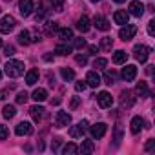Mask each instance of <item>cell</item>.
Returning a JSON list of instances; mask_svg holds the SVG:
<instances>
[{"label":"cell","mask_w":155,"mask_h":155,"mask_svg":"<svg viewBox=\"0 0 155 155\" xmlns=\"http://www.w3.org/2000/svg\"><path fill=\"white\" fill-rule=\"evenodd\" d=\"M6 75L11 77V79H17V77L24 75V62H20V60H8Z\"/></svg>","instance_id":"6da1fadb"},{"label":"cell","mask_w":155,"mask_h":155,"mask_svg":"<svg viewBox=\"0 0 155 155\" xmlns=\"http://www.w3.org/2000/svg\"><path fill=\"white\" fill-rule=\"evenodd\" d=\"M133 57H135L140 64H144V62L148 60V57H150V48H148V46H142V44H137V46L133 48Z\"/></svg>","instance_id":"7a4b0ae2"},{"label":"cell","mask_w":155,"mask_h":155,"mask_svg":"<svg viewBox=\"0 0 155 155\" xmlns=\"http://www.w3.org/2000/svg\"><path fill=\"white\" fill-rule=\"evenodd\" d=\"M135 33H137V28H135V26L124 24V26L120 28V31H119V37H120V40L128 42V40H131V38L135 37Z\"/></svg>","instance_id":"3957f363"},{"label":"cell","mask_w":155,"mask_h":155,"mask_svg":"<svg viewBox=\"0 0 155 155\" xmlns=\"http://www.w3.org/2000/svg\"><path fill=\"white\" fill-rule=\"evenodd\" d=\"M15 28V18L11 15H6L0 18V33H9Z\"/></svg>","instance_id":"277c9868"},{"label":"cell","mask_w":155,"mask_h":155,"mask_svg":"<svg viewBox=\"0 0 155 155\" xmlns=\"http://www.w3.org/2000/svg\"><path fill=\"white\" fill-rule=\"evenodd\" d=\"M106 130H108V126H106L104 122H97V124H93V126L90 128V133H91L93 139H102V137L106 135Z\"/></svg>","instance_id":"5b68a950"},{"label":"cell","mask_w":155,"mask_h":155,"mask_svg":"<svg viewBox=\"0 0 155 155\" xmlns=\"http://www.w3.org/2000/svg\"><path fill=\"white\" fill-rule=\"evenodd\" d=\"M122 79L126 81V82H131L135 77H137V66H133V64H128V66H124L122 68Z\"/></svg>","instance_id":"8992f818"},{"label":"cell","mask_w":155,"mask_h":155,"mask_svg":"<svg viewBox=\"0 0 155 155\" xmlns=\"http://www.w3.org/2000/svg\"><path fill=\"white\" fill-rule=\"evenodd\" d=\"M69 122H71V117H69L66 111H57V117H55V128H66Z\"/></svg>","instance_id":"52a82bcc"},{"label":"cell","mask_w":155,"mask_h":155,"mask_svg":"<svg viewBox=\"0 0 155 155\" xmlns=\"http://www.w3.org/2000/svg\"><path fill=\"white\" fill-rule=\"evenodd\" d=\"M97 102H99L101 108H110V106L113 104V97H111L108 91H101V93L97 95Z\"/></svg>","instance_id":"ba28073f"},{"label":"cell","mask_w":155,"mask_h":155,"mask_svg":"<svg viewBox=\"0 0 155 155\" xmlns=\"http://www.w3.org/2000/svg\"><path fill=\"white\" fill-rule=\"evenodd\" d=\"M133 104H135V97H133V93L128 91V90L122 91V93H120V106H122V108H131Z\"/></svg>","instance_id":"9c48e42d"},{"label":"cell","mask_w":155,"mask_h":155,"mask_svg":"<svg viewBox=\"0 0 155 155\" xmlns=\"http://www.w3.org/2000/svg\"><path fill=\"white\" fill-rule=\"evenodd\" d=\"M15 133L17 135H31L33 133V126L29 124V122H26V120H22V122H18L17 124V128H15Z\"/></svg>","instance_id":"30bf717a"},{"label":"cell","mask_w":155,"mask_h":155,"mask_svg":"<svg viewBox=\"0 0 155 155\" xmlns=\"http://www.w3.org/2000/svg\"><path fill=\"white\" fill-rule=\"evenodd\" d=\"M18 9L22 17H29L33 11V0H20L18 2Z\"/></svg>","instance_id":"8fae6325"},{"label":"cell","mask_w":155,"mask_h":155,"mask_svg":"<svg viewBox=\"0 0 155 155\" xmlns=\"http://www.w3.org/2000/svg\"><path fill=\"white\" fill-rule=\"evenodd\" d=\"M142 13H144V6L139 2V0L130 2V15H133V17H142Z\"/></svg>","instance_id":"7c38bea8"},{"label":"cell","mask_w":155,"mask_h":155,"mask_svg":"<svg viewBox=\"0 0 155 155\" xmlns=\"http://www.w3.org/2000/svg\"><path fill=\"white\" fill-rule=\"evenodd\" d=\"M86 84H88L90 88H97V86L101 84V77L97 75V71H90V73L86 75Z\"/></svg>","instance_id":"4fadbf2b"},{"label":"cell","mask_w":155,"mask_h":155,"mask_svg":"<svg viewBox=\"0 0 155 155\" xmlns=\"http://www.w3.org/2000/svg\"><path fill=\"white\" fill-rule=\"evenodd\" d=\"M29 113H31V117H33L35 122H40V120L44 119V115H46V110H44L42 106H33V108L29 110Z\"/></svg>","instance_id":"5bb4252c"},{"label":"cell","mask_w":155,"mask_h":155,"mask_svg":"<svg viewBox=\"0 0 155 155\" xmlns=\"http://www.w3.org/2000/svg\"><path fill=\"white\" fill-rule=\"evenodd\" d=\"M93 26H95L99 31H108V29H110V22H108L104 17H95V18H93Z\"/></svg>","instance_id":"9a60e30c"},{"label":"cell","mask_w":155,"mask_h":155,"mask_svg":"<svg viewBox=\"0 0 155 155\" xmlns=\"http://www.w3.org/2000/svg\"><path fill=\"white\" fill-rule=\"evenodd\" d=\"M38 82V69H29L26 73V84L28 86H35Z\"/></svg>","instance_id":"2e32d148"},{"label":"cell","mask_w":155,"mask_h":155,"mask_svg":"<svg viewBox=\"0 0 155 155\" xmlns=\"http://www.w3.org/2000/svg\"><path fill=\"white\" fill-rule=\"evenodd\" d=\"M128 18H130V13H126V11H115V15H113L115 24H120V26L128 24Z\"/></svg>","instance_id":"e0dca14e"},{"label":"cell","mask_w":155,"mask_h":155,"mask_svg":"<svg viewBox=\"0 0 155 155\" xmlns=\"http://www.w3.org/2000/svg\"><path fill=\"white\" fill-rule=\"evenodd\" d=\"M135 93H137V95H140V97H151V91L148 90V84H146V82H142V81L137 84Z\"/></svg>","instance_id":"ac0fdd59"},{"label":"cell","mask_w":155,"mask_h":155,"mask_svg":"<svg viewBox=\"0 0 155 155\" xmlns=\"http://www.w3.org/2000/svg\"><path fill=\"white\" fill-rule=\"evenodd\" d=\"M77 29H81L82 33H86V31H90V18L86 17V15H82L79 20H77Z\"/></svg>","instance_id":"d6986e66"},{"label":"cell","mask_w":155,"mask_h":155,"mask_svg":"<svg viewBox=\"0 0 155 155\" xmlns=\"http://www.w3.org/2000/svg\"><path fill=\"white\" fill-rule=\"evenodd\" d=\"M126 60H128V53H126V51L117 49V51L113 53V62H115V64H126Z\"/></svg>","instance_id":"ffe728a7"},{"label":"cell","mask_w":155,"mask_h":155,"mask_svg":"<svg viewBox=\"0 0 155 155\" xmlns=\"http://www.w3.org/2000/svg\"><path fill=\"white\" fill-rule=\"evenodd\" d=\"M57 33H58V38H60L62 42H68V40L73 38V31H71L69 28H62V29H58Z\"/></svg>","instance_id":"44dd1931"},{"label":"cell","mask_w":155,"mask_h":155,"mask_svg":"<svg viewBox=\"0 0 155 155\" xmlns=\"http://www.w3.org/2000/svg\"><path fill=\"white\" fill-rule=\"evenodd\" d=\"M31 99H33V101H37V102H42V101H46V99H48V91H46L44 88H38V90H35V91H33Z\"/></svg>","instance_id":"7402d4cb"},{"label":"cell","mask_w":155,"mask_h":155,"mask_svg":"<svg viewBox=\"0 0 155 155\" xmlns=\"http://www.w3.org/2000/svg\"><path fill=\"white\" fill-rule=\"evenodd\" d=\"M130 126H131V128H130V130H131V133H139V131H140V128L144 126V120H142L140 117H133Z\"/></svg>","instance_id":"603a6c76"},{"label":"cell","mask_w":155,"mask_h":155,"mask_svg":"<svg viewBox=\"0 0 155 155\" xmlns=\"http://www.w3.org/2000/svg\"><path fill=\"white\" fill-rule=\"evenodd\" d=\"M18 44H22V46H29L31 44V37H29V31L28 29H22L18 33Z\"/></svg>","instance_id":"cb8c5ba5"},{"label":"cell","mask_w":155,"mask_h":155,"mask_svg":"<svg viewBox=\"0 0 155 155\" xmlns=\"http://www.w3.org/2000/svg\"><path fill=\"white\" fill-rule=\"evenodd\" d=\"M60 75H62V79H64L66 82H71V81L75 79V71L69 69V68H60Z\"/></svg>","instance_id":"d4e9b609"},{"label":"cell","mask_w":155,"mask_h":155,"mask_svg":"<svg viewBox=\"0 0 155 155\" xmlns=\"http://www.w3.org/2000/svg\"><path fill=\"white\" fill-rule=\"evenodd\" d=\"M93 150H95L93 140H82V144L79 148V151H82V153H93Z\"/></svg>","instance_id":"484cf974"},{"label":"cell","mask_w":155,"mask_h":155,"mask_svg":"<svg viewBox=\"0 0 155 155\" xmlns=\"http://www.w3.org/2000/svg\"><path fill=\"white\" fill-rule=\"evenodd\" d=\"M2 115H4L6 119H13V117L17 115V110H15V106H11V104H6V106H4V110H2Z\"/></svg>","instance_id":"4316f807"},{"label":"cell","mask_w":155,"mask_h":155,"mask_svg":"<svg viewBox=\"0 0 155 155\" xmlns=\"http://www.w3.org/2000/svg\"><path fill=\"white\" fill-rule=\"evenodd\" d=\"M120 140H122V128L117 124V126H115V130H113V146H119V144H120Z\"/></svg>","instance_id":"83f0119b"},{"label":"cell","mask_w":155,"mask_h":155,"mask_svg":"<svg viewBox=\"0 0 155 155\" xmlns=\"http://www.w3.org/2000/svg\"><path fill=\"white\" fill-rule=\"evenodd\" d=\"M62 153H64V155H73V153H79V146L73 144V142H68V144L64 146Z\"/></svg>","instance_id":"f1b7e54d"},{"label":"cell","mask_w":155,"mask_h":155,"mask_svg":"<svg viewBox=\"0 0 155 155\" xmlns=\"http://www.w3.org/2000/svg\"><path fill=\"white\" fill-rule=\"evenodd\" d=\"M111 48H113V40H111V37H104V38H101V49H104V51H111Z\"/></svg>","instance_id":"f546056e"},{"label":"cell","mask_w":155,"mask_h":155,"mask_svg":"<svg viewBox=\"0 0 155 155\" xmlns=\"http://www.w3.org/2000/svg\"><path fill=\"white\" fill-rule=\"evenodd\" d=\"M55 53H58V55H69V53H71V46H68V44H58V46L55 48Z\"/></svg>","instance_id":"4dcf8cb0"},{"label":"cell","mask_w":155,"mask_h":155,"mask_svg":"<svg viewBox=\"0 0 155 155\" xmlns=\"http://www.w3.org/2000/svg\"><path fill=\"white\" fill-rule=\"evenodd\" d=\"M104 81H106V84H115V81H117V73L115 71H106L104 73Z\"/></svg>","instance_id":"1f68e13d"},{"label":"cell","mask_w":155,"mask_h":155,"mask_svg":"<svg viewBox=\"0 0 155 155\" xmlns=\"http://www.w3.org/2000/svg\"><path fill=\"white\" fill-rule=\"evenodd\" d=\"M82 133H84V128H81L79 124H77V126H73V128L69 130V135H71L73 139H77V137H82Z\"/></svg>","instance_id":"d6a6232c"},{"label":"cell","mask_w":155,"mask_h":155,"mask_svg":"<svg viewBox=\"0 0 155 155\" xmlns=\"http://www.w3.org/2000/svg\"><path fill=\"white\" fill-rule=\"evenodd\" d=\"M57 31H58V24H57V22H48V24H46V33H48V35L57 33Z\"/></svg>","instance_id":"836d02e7"},{"label":"cell","mask_w":155,"mask_h":155,"mask_svg":"<svg viewBox=\"0 0 155 155\" xmlns=\"http://www.w3.org/2000/svg\"><path fill=\"white\" fill-rule=\"evenodd\" d=\"M51 8L55 11H62L64 9V0H51Z\"/></svg>","instance_id":"e575fe53"},{"label":"cell","mask_w":155,"mask_h":155,"mask_svg":"<svg viewBox=\"0 0 155 155\" xmlns=\"http://www.w3.org/2000/svg\"><path fill=\"white\" fill-rule=\"evenodd\" d=\"M28 97H29V95H28L26 91H20V93L17 95V104H26V102H28Z\"/></svg>","instance_id":"d590c367"},{"label":"cell","mask_w":155,"mask_h":155,"mask_svg":"<svg viewBox=\"0 0 155 155\" xmlns=\"http://www.w3.org/2000/svg\"><path fill=\"white\" fill-rule=\"evenodd\" d=\"M106 64H108V60H106V58H95V62H93V68L101 69V68H104Z\"/></svg>","instance_id":"8d00e7d4"},{"label":"cell","mask_w":155,"mask_h":155,"mask_svg":"<svg viewBox=\"0 0 155 155\" xmlns=\"http://www.w3.org/2000/svg\"><path fill=\"white\" fill-rule=\"evenodd\" d=\"M8 135H9L8 128H6L4 124H0V140H6V139H8Z\"/></svg>","instance_id":"74e56055"},{"label":"cell","mask_w":155,"mask_h":155,"mask_svg":"<svg viewBox=\"0 0 155 155\" xmlns=\"http://www.w3.org/2000/svg\"><path fill=\"white\" fill-rule=\"evenodd\" d=\"M148 35L150 37H155V20H150L148 22Z\"/></svg>","instance_id":"f35d334b"},{"label":"cell","mask_w":155,"mask_h":155,"mask_svg":"<svg viewBox=\"0 0 155 155\" xmlns=\"http://www.w3.org/2000/svg\"><path fill=\"white\" fill-rule=\"evenodd\" d=\"M4 55H6V57H13V55H15V46H9V44H8V46L4 48Z\"/></svg>","instance_id":"ab89813d"},{"label":"cell","mask_w":155,"mask_h":155,"mask_svg":"<svg viewBox=\"0 0 155 155\" xmlns=\"http://www.w3.org/2000/svg\"><path fill=\"white\" fill-rule=\"evenodd\" d=\"M144 150H146V151H153V150H155V139H148Z\"/></svg>","instance_id":"60d3db41"},{"label":"cell","mask_w":155,"mask_h":155,"mask_svg":"<svg viewBox=\"0 0 155 155\" xmlns=\"http://www.w3.org/2000/svg\"><path fill=\"white\" fill-rule=\"evenodd\" d=\"M86 86H88V84H86V81H79V82L75 84V90L81 93V91H84V90H86Z\"/></svg>","instance_id":"b9f144b4"},{"label":"cell","mask_w":155,"mask_h":155,"mask_svg":"<svg viewBox=\"0 0 155 155\" xmlns=\"http://www.w3.org/2000/svg\"><path fill=\"white\" fill-rule=\"evenodd\" d=\"M75 60H77V64H81V66H86V64H88V58H86L84 55H77Z\"/></svg>","instance_id":"7bdbcfd3"},{"label":"cell","mask_w":155,"mask_h":155,"mask_svg":"<svg viewBox=\"0 0 155 155\" xmlns=\"http://www.w3.org/2000/svg\"><path fill=\"white\" fill-rule=\"evenodd\" d=\"M81 104V99L79 97H73L71 99V102H69V110H77V106Z\"/></svg>","instance_id":"ee69618b"},{"label":"cell","mask_w":155,"mask_h":155,"mask_svg":"<svg viewBox=\"0 0 155 155\" xmlns=\"http://www.w3.org/2000/svg\"><path fill=\"white\" fill-rule=\"evenodd\" d=\"M84 46H86V40L84 38H75V48L77 49H82Z\"/></svg>","instance_id":"f6af8a7d"},{"label":"cell","mask_w":155,"mask_h":155,"mask_svg":"<svg viewBox=\"0 0 155 155\" xmlns=\"http://www.w3.org/2000/svg\"><path fill=\"white\" fill-rule=\"evenodd\" d=\"M88 51H90V55H97V53H99V48H97V46H90Z\"/></svg>","instance_id":"bcb514c9"},{"label":"cell","mask_w":155,"mask_h":155,"mask_svg":"<svg viewBox=\"0 0 155 155\" xmlns=\"http://www.w3.org/2000/svg\"><path fill=\"white\" fill-rule=\"evenodd\" d=\"M58 144H60V140H58V139H55V142L51 144V150H53V151H57V148H58Z\"/></svg>","instance_id":"7dc6e473"},{"label":"cell","mask_w":155,"mask_h":155,"mask_svg":"<svg viewBox=\"0 0 155 155\" xmlns=\"http://www.w3.org/2000/svg\"><path fill=\"white\" fill-rule=\"evenodd\" d=\"M44 60H46V62H51V60H53V55H51V53L44 55Z\"/></svg>","instance_id":"c3c4849f"},{"label":"cell","mask_w":155,"mask_h":155,"mask_svg":"<svg viewBox=\"0 0 155 155\" xmlns=\"http://www.w3.org/2000/svg\"><path fill=\"white\" fill-rule=\"evenodd\" d=\"M79 126H81V128H84V130H86V128H88V120H81V122H79Z\"/></svg>","instance_id":"681fc988"},{"label":"cell","mask_w":155,"mask_h":155,"mask_svg":"<svg viewBox=\"0 0 155 155\" xmlns=\"http://www.w3.org/2000/svg\"><path fill=\"white\" fill-rule=\"evenodd\" d=\"M6 97H8V93H6V91H0V101H4Z\"/></svg>","instance_id":"f907efd6"},{"label":"cell","mask_w":155,"mask_h":155,"mask_svg":"<svg viewBox=\"0 0 155 155\" xmlns=\"http://www.w3.org/2000/svg\"><path fill=\"white\" fill-rule=\"evenodd\" d=\"M115 2H117V4H122V2H126V0H115Z\"/></svg>","instance_id":"816d5d0a"},{"label":"cell","mask_w":155,"mask_h":155,"mask_svg":"<svg viewBox=\"0 0 155 155\" xmlns=\"http://www.w3.org/2000/svg\"><path fill=\"white\" fill-rule=\"evenodd\" d=\"M90 2H101V0H90Z\"/></svg>","instance_id":"f5cc1de1"},{"label":"cell","mask_w":155,"mask_h":155,"mask_svg":"<svg viewBox=\"0 0 155 155\" xmlns=\"http://www.w3.org/2000/svg\"><path fill=\"white\" fill-rule=\"evenodd\" d=\"M0 48H2V38H0Z\"/></svg>","instance_id":"db71d44e"},{"label":"cell","mask_w":155,"mask_h":155,"mask_svg":"<svg viewBox=\"0 0 155 155\" xmlns=\"http://www.w3.org/2000/svg\"><path fill=\"white\" fill-rule=\"evenodd\" d=\"M0 79H2V71H0Z\"/></svg>","instance_id":"11a10c76"}]
</instances>
